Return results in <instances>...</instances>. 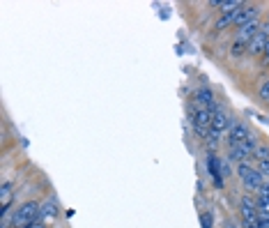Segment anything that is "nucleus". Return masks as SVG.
<instances>
[{"label": "nucleus", "instance_id": "nucleus-13", "mask_svg": "<svg viewBox=\"0 0 269 228\" xmlns=\"http://www.w3.org/2000/svg\"><path fill=\"white\" fill-rule=\"evenodd\" d=\"M258 171L265 175V180H269V159L267 161H258Z\"/></svg>", "mask_w": 269, "mask_h": 228}, {"label": "nucleus", "instance_id": "nucleus-1", "mask_svg": "<svg viewBox=\"0 0 269 228\" xmlns=\"http://www.w3.org/2000/svg\"><path fill=\"white\" fill-rule=\"evenodd\" d=\"M39 210H41L39 203H35V201L23 203V205L12 215V228H26V226H30V224H35L39 219Z\"/></svg>", "mask_w": 269, "mask_h": 228}, {"label": "nucleus", "instance_id": "nucleus-12", "mask_svg": "<svg viewBox=\"0 0 269 228\" xmlns=\"http://www.w3.org/2000/svg\"><path fill=\"white\" fill-rule=\"evenodd\" d=\"M256 159H258V161H267V159H269V145H258Z\"/></svg>", "mask_w": 269, "mask_h": 228}, {"label": "nucleus", "instance_id": "nucleus-11", "mask_svg": "<svg viewBox=\"0 0 269 228\" xmlns=\"http://www.w3.org/2000/svg\"><path fill=\"white\" fill-rule=\"evenodd\" d=\"M256 203H258V210H260V212H269V187H263L258 191Z\"/></svg>", "mask_w": 269, "mask_h": 228}, {"label": "nucleus", "instance_id": "nucleus-4", "mask_svg": "<svg viewBox=\"0 0 269 228\" xmlns=\"http://www.w3.org/2000/svg\"><path fill=\"white\" fill-rule=\"evenodd\" d=\"M258 9L256 5H244V7H239L237 12H232V26H237V28H242L244 23H249V21H253V19H258Z\"/></svg>", "mask_w": 269, "mask_h": 228}, {"label": "nucleus", "instance_id": "nucleus-7", "mask_svg": "<svg viewBox=\"0 0 269 228\" xmlns=\"http://www.w3.org/2000/svg\"><path fill=\"white\" fill-rule=\"evenodd\" d=\"M228 127H230V118L226 115V111H223V108L219 106V108L214 111V113H212V125H209V132H214V134L221 136Z\"/></svg>", "mask_w": 269, "mask_h": 228}, {"label": "nucleus", "instance_id": "nucleus-14", "mask_svg": "<svg viewBox=\"0 0 269 228\" xmlns=\"http://www.w3.org/2000/svg\"><path fill=\"white\" fill-rule=\"evenodd\" d=\"M212 224H214L212 215H209V212H205V215L200 217V226H202V228H212Z\"/></svg>", "mask_w": 269, "mask_h": 228}, {"label": "nucleus", "instance_id": "nucleus-2", "mask_svg": "<svg viewBox=\"0 0 269 228\" xmlns=\"http://www.w3.org/2000/svg\"><path fill=\"white\" fill-rule=\"evenodd\" d=\"M237 175H239V180H242V184L249 191H260V189L265 187V175L258 171V168H253L251 164H239L237 166Z\"/></svg>", "mask_w": 269, "mask_h": 228}, {"label": "nucleus", "instance_id": "nucleus-9", "mask_svg": "<svg viewBox=\"0 0 269 228\" xmlns=\"http://www.w3.org/2000/svg\"><path fill=\"white\" fill-rule=\"evenodd\" d=\"M58 217V203L55 198H48L39 210V222H48V219H55Z\"/></svg>", "mask_w": 269, "mask_h": 228}, {"label": "nucleus", "instance_id": "nucleus-3", "mask_svg": "<svg viewBox=\"0 0 269 228\" xmlns=\"http://www.w3.org/2000/svg\"><path fill=\"white\" fill-rule=\"evenodd\" d=\"M267 42H269V21L260 26V33L253 37V40L246 44V51L251 55H258V53H265V48H267Z\"/></svg>", "mask_w": 269, "mask_h": 228}, {"label": "nucleus", "instance_id": "nucleus-5", "mask_svg": "<svg viewBox=\"0 0 269 228\" xmlns=\"http://www.w3.org/2000/svg\"><path fill=\"white\" fill-rule=\"evenodd\" d=\"M228 132H230V145H237V143H244L246 138L251 136V132H249V127L244 125L242 120H230V127H228Z\"/></svg>", "mask_w": 269, "mask_h": 228}, {"label": "nucleus", "instance_id": "nucleus-6", "mask_svg": "<svg viewBox=\"0 0 269 228\" xmlns=\"http://www.w3.org/2000/svg\"><path fill=\"white\" fill-rule=\"evenodd\" d=\"M260 21L258 19H253V21H249V23H244L239 30H237V42H242V44H249L253 37H256L258 33H260Z\"/></svg>", "mask_w": 269, "mask_h": 228}, {"label": "nucleus", "instance_id": "nucleus-16", "mask_svg": "<svg viewBox=\"0 0 269 228\" xmlns=\"http://www.w3.org/2000/svg\"><path fill=\"white\" fill-rule=\"evenodd\" d=\"M244 51H246V48H244V44L235 40V44H232V55H239V53H244Z\"/></svg>", "mask_w": 269, "mask_h": 228}, {"label": "nucleus", "instance_id": "nucleus-8", "mask_svg": "<svg viewBox=\"0 0 269 228\" xmlns=\"http://www.w3.org/2000/svg\"><path fill=\"white\" fill-rule=\"evenodd\" d=\"M209 5L219 7V12L221 14H232V12H237L239 7H244V2L242 0H212Z\"/></svg>", "mask_w": 269, "mask_h": 228}, {"label": "nucleus", "instance_id": "nucleus-18", "mask_svg": "<svg viewBox=\"0 0 269 228\" xmlns=\"http://www.w3.org/2000/svg\"><path fill=\"white\" fill-rule=\"evenodd\" d=\"M265 187H269V182H265Z\"/></svg>", "mask_w": 269, "mask_h": 228}, {"label": "nucleus", "instance_id": "nucleus-17", "mask_svg": "<svg viewBox=\"0 0 269 228\" xmlns=\"http://www.w3.org/2000/svg\"><path fill=\"white\" fill-rule=\"evenodd\" d=\"M26 228H44V222H39V219H37L35 224H30V226H26Z\"/></svg>", "mask_w": 269, "mask_h": 228}, {"label": "nucleus", "instance_id": "nucleus-10", "mask_svg": "<svg viewBox=\"0 0 269 228\" xmlns=\"http://www.w3.org/2000/svg\"><path fill=\"white\" fill-rule=\"evenodd\" d=\"M198 99H200L202 106L209 108L212 113H214L216 108H219V106H216V99H214V92H212L209 88H200V90H198Z\"/></svg>", "mask_w": 269, "mask_h": 228}, {"label": "nucleus", "instance_id": "nucleus-15", "mask_svg": "<svg viewBox=\"0 0 269 228\" xmlns=\"http://www.w3.org/2000/svg\"><path fill=\"white\" fill-rule=\"evenodd\" d=\"M260 97H263L265 101H269V81H265L263 86H260Z\"/></svg>", "mask_w": 269, "mask_h": 228}]
</instances>
